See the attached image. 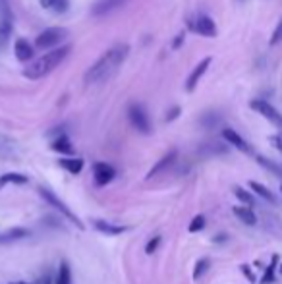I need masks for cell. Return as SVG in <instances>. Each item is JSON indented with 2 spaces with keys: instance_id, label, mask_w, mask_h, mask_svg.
<instances>
[{
  "instance_id": "1",
  "label": "cell",
  "mask_w": 282,
  "mask_h": 284,
  "mask_svg": "<svg viewBox=\"0 0 282 284\" xmlns=\"http://www.w3.org/2000/svg\"><path fill=\"white\" fill-rule=\"evenodd\" d=\"M128 52H130V47H128V45H116V47H112L110 50H107V52L87 70V74H85V83H87V85H93V83H99V81L108 79L118 70V66L126 60Z\"/></svg>"
},
{
  "instance_id": "2",
  "label": "cell",
  "mask_w": 282,
  "mask_h": 284,
  "mask_svg": "<svg viewBox=\"0 0 282 284\" xmlns=\"http://www.w3.org/2000/svg\"><path fill=\"white\" fill-rule=\"evenodd\" d=\"M68 52H70V45H64L60 49L50 50L47 54H43L41 58H35L33 62H29V66L23 70V76L27 79H41L45 78V76H49L50 72L68 56Z\"/></svg>"
},
{
  "instance_id": "3",
  "label": "cell",
  "mask_w": 282,
  "mask_h": 284,
  "mask_svg": "<svg viewBox=\"0 0 282 284\" xmlns=\"http://www.w3.org/2000/svg\"><path fill=\"white\" fill-rule=\"evenodd\" d=\"M39 194H41L43 197H45V199H47V201H49V203H50L52 207H54V209H58L60 213L66 216L70 223H74V225L78 226L79 230H83V228H85V226H83V223H81V220L78 218V215H74V213L70 211V207L66 205V203H64L62 199H58V197L54 196V194H52L50 190H47V187H39Z\"/></svg>"
},
{
  "instance_id": "4",
  "label": "cell",
  "mask_w": 282,
  "mask_h": 284,
  "mask_svg": "<svg viewBox=\"0 0 282 284\" xmlns=\"http://www.w3.org/2000/svg\"><path fill=\"white\" fill-rule=\"evenodd\" d=\"M128 116H130L132 126L136 128L137 132H141V134H149V132H151V122H149V116H147L145 108L141 107V105H130V108H128Z\"/></svg>"
},
{
  "instance_id": "5",
  "label": "cell",
  "mask_w": 282,
  "mask_h": 284,
  "mask_svg": "<svg viewBox=\"0 0 282 284\" xmlns=\"http://www.w3.org/2000/svg\"><path fill=\"white\" fill-rule=\"evenodd\" d=\"M66 37V31L60 29V27H49L41 33L37 41H35V47L37 49H52L56 47L60 41Z\"/></svg>"
},
{
  "instance_id": "6",
  "label": "cell",
  "mask_w": 282,
  "mask_h": 284,
  "mask_svg": "<svg viewBox=\"0 0 282 284\" xmlns=\"http://www.w3.org/2000/svg\"><path fill=\"white\" fill-rule=\"evenodd\" d=\"M249 107L255 110V112H259L261 116H265L267 120H271L272 124H276V126H282V114L276 110V108L269 105L267 101H261V99H255L249 103Z\"/></svg>"
},
{
  "instance_id": "7",
  "label": "cell",
  "mask_w": 282,
  "mask_h": 284,
  "mask_svg": "<svg viewBox=\"0 0 282 284\" xmlns=\"http://www.w3.org/2000/svg\"><path fill=\"white\" fill-rule=\"evenodd\" d=\"M114 176H116V170L107 163H95L93 165V178H95L97 186H107L114 180Z\"/></svg>"
},
{
  "instance_id": "8",
  "label": "cell",
  "mask_w": 282,
  "mask_h": 284,
  "mask_svg": "<svg viewBox=\"0 0 282 284\" xmlns=\"http://www.w3.org/2000/svg\"><path fill=\"white\" fill-rule=\"evenodd\" d=\"M223 137L232 145V147H236L238 151H242V153H247V155H252L253 153V149H252V145L243 139L238 132H234L232 128H224L223 130Z\"/></svg>"
},
{
  "instance_id": "9",
  "label": "cell",
  "mask_w": 282,
  "mask_h": 284,
  "mask_svg": "<svg viewBox=\"0 0 282 284\" xmlns=\"http://www.w3.org/2000/svg\"><path fill=\"white\" fill-rule=\"evenodd\" d=\"M211 66V56H207V58H203L197 66L194 68V72L190 74V78H187V81H185V89L187 91H194L195 85L199 83V79L203 78V74L207 72V68Z\"/></svg>"
},
{
  "instance_id": "10",
  "label": "cell",
  "mask_w": 282,
  "mask_h": 284,
  "mask_svg": "<svg viewBox=\"0 0 282 284\" xmlns=\"http://www.w3.org/2000/svg\"><path fill=\"white\" fill-rule=\"evenodd\" d=\"M194 29L199 35H203V37H216V25H214V21L209 16H197Z\"/></svg>"
},
{
  "instance_id": "11",
  "label": "cell",
  "mask_w": 282,
  "mask_h": 284,
  "mask_svg": "<svg viewBox=\"0 0 282 284\" xmlns=\"http://www.w3.org/2000/svg\"><path fill=\"white\" fill-rule=\"evenodd\" d=\"M14 52H16V58L20 62H29L33 58V47L25 39H18L14 45Z\"/></svg>"
},
{
  "instance_id": "12",
  "label": "cell",
  "mask_w": 282,
  "mask_h": 284,
  "mask_svg": "<svg viewBox=\"0 0 282 284\" xmlns=\"http://www.w3.org/2000/svg\"><path fill=\"white\" fill-rule=\"evenodd\" d=\"M93 225H95V228H97L101 234H107V236H118L128 230V226H118V225H112V223H107V220H99V218Z\"/></svg>"
},
{
  "instance_id": "13",
  "label": "cell",
  "mask_w": 282,
  "mask_h": 284,
  "mask_svg": "<svg viewBox=\"0 0 282 284\" xmlns=\"http://www.w3.org/2000/svg\"><path fill=\"white\" fill-rule=\"evenodd\" d=\"M124 4V0H101L93 6V16H103L108 12H114Z\"/></svg>"
},
{
  "instance_id": "14",
  "label": "cell",
  "mask_w": 282,
  "mask_h": 284,
  "mask_svg": "<svg viewBox=\"0 0 282 284\" xmlns=\"http://www.w3.org/2000/svg\"><path fill=\"white\" fill-rule=\"evenodd\" d=\"M50 147H52V151L60 153V155H74V145L70 143V139L64 136V134H60V136L50 143Z\"/></svg>"
},
{
  "instance_id": "15",
  "label": "cell",
  "mask_w": 282,
  "mask_h": 284,
  "mask_svg": "<svg viewBox=\"0 0 282 284\" xmlns=\"http://www.w3.org/2000/svg\"><path fill=\"white\" fill-rule=\"evenodd\" d=\"M174 159H176V151H170L168 155H165V157H163L161 161H159V163H156L155 167H153L151 170H149V172H147V180H149V178H153V176H156L159 172L166 170V168H168L170 165H172V163H174Z\"/></svg>"
},
{
  "instance_id": "16",
  "label": "cell",
  "mask_w": 282,
  "mask_h": 284,
  "mask_svg": "<svg viewBox=\"0 0 282 284\" xmlns=\"http://www.w3.org/2000/svg\"><path fill=\"white\" fill-rule=\"evenodd\" d=\"M232 211H234V215L238 216L243 225H247V226L257 225V216H255V213H253L249 207H234Z\"/></svg>"
},
{
  "instance_id": "17",
  "label": "cell",
  "mask_w": 282,
  "mask_h": 284,
  "mask_svg": "<svg viewBox=\"0 0 282 284\" xmlns=\"http://www.w3.org/2000/svg\"><path fill=\"white\" fill-rule=\"evenodd\" d=\"M41 6L54 14H62L68 10V0H41Z\"/></svg>"
},
{
  "instance_id": "18",
  "label": "cell",
  "mask_w": 282,
  "mask_h": 284,
  "mask_svg": "<svg viewBox=\"0 0 282 284\" xmlns=\"http://www.w3.org/2000/svg\"><path fill=\"white\" fill-rule=\"evenodd\" d=\"M60 167L68 170L70 174H79L83 170V161L81 159H60Z\"/></svg>"
},
{
  "instance_id": "19",
  "label": "cell",
  "mask_w": 282,
  "mask_h": 284,
  "mask_svg": "<svg viewBox=\"0 0 282 284\" xmlns=\"http://www.w3.org/2000/svg\"><path fill=\"white\" fill-rule=\"evenodd\" d=\"M8 184H27V176L18 174V172H6L0 176V190Z\"/></svg>"
},
{
  "instance_id": "20",
  "label": "cell",
  "mask_w": 282,
  "mask_h": 284,
  "mask_svg": "<svg viewBox=\"0 0 282 284\" xmlns=\"http://www.w3.org/2000/svg\"><path fill=\"white\" fill-rule=\"evenodd\" d=\"M29 230L27 228H12L8 232L0 234V242H14V240H21V238H27Z\"/></svg>"
},
{
  "instance_id": "21",
  "label": "cell",
  "mask_w": 282,
  "mask_h": 284,
  "mask_svg": "<svg viewBox=\"0 0 282 284\" xmlns=\"http://www.w3.org/2000/svg\"><path fill=\"white\" fill-rule=\"evenodd\" d=\"M249 187H252L253 192L257 194V196L261 197V199H265V201H269V203H274V196H272L271 190H267V187L263 186V184H259V182H249Z\"/></svg>"
},
{
  "instance_id": "22",
  "label": "cell",
  "mask_w": 282,
  "mask_h": 284,
  "mask_svg": "<svg viewBox=\"0 0 282 284\" xmlns=\"http://www.w3.org/2000/svg\"><path fill=\"white\" fill-rule=\"evenodd\" d=\"M12 33V18H0V47L6 45Z\"/></svg>"
},
{
  "instance_id": "23",
  "label": "cell",
  "mask_w": 282,
  "mask_h": 284,
  "mask_svg": "<svg viewBox=\"0 0 282 284\" xmlns=\"http://www.w3.org/2000/svg\"><path fill=\"white\" fill-rule=\"evenodd\" d=\"M234 196L238 197L240 201L243 203V207H249L252 209V205H255V201H253V196L247 192V190H243V187L240 186H234Z\"/></svg>"
},
{
  "instance_id": "24",
  "label": "cell",
  "mask_w": 282,
  "mask_h": 284,
  "mask_svg": "<svg viewBox=\"0 0 282 284\" xmlns=\"http://www.w3.org/2000/svg\"><path fill=\"white\" fill-rule=\"evenodd\" d=\"M54 284H72V273H70L68 263H60L58 274H56V282Z\"/></svg>"
},
{
  "instance_id": "25",
  "label": "cell",
  "mask_w": 282,
  "mask_h": 284,
  "mask_svg": "<svg viewBox=\"0 0 282 284\" xmlns=\"http://www.w3.org/2000/svg\"><path fill=\"white\" fill-rule=\"evenodd\" d=\"M257 163L261 165L263 168H267V170H271L274 176L282 178V167H278L276 163H272L271 159H265V157H257Z\"/></svg>"
},
{
  "instance_id": "26",
  "label": "cell",
  "mask_w": 282,
  "mask_h": 284,
  "mask_svg": "<svg viewBox=\"0 0 282 284\" xmlns=\"http://www.w3.org/2000/svg\"><path fill=\"white\" fill-rule=\"evenodd\" d=\"M209 265H211V261H209L207 257H203V259H199V261L195 263V269H194V280H199V278L203 276L205 271L209 269Z\"/></svg>"
},
{
  "instance_id": "27",
  "label": "cell",
  "mask_w": 282,
  "mask_h": 284,
  "mask_svg": "<svg viewBox=\"0 0 282 284\" xmlns=\"http://www.w3.org/2000/svg\"><path fill=\"white\" fill-rule=\"evenodd\" d=\"M205 228V216L203 215H197L192 218V223H190V226H187V232H192V234H195V232H201Z\"/></svg>"
},
{
  "instance_id": "28",
  "label": "cell",
  "mask_w": 282,
  "mask_h": 284,
  "mask_svg": "<svg viewBox=\"0 0 282 284\" xmlns=\"http://www.w3.org/2000/svg\"><path fill=\"white\" fill-rule=\"evenodd\" d=\"M161 242H163V238L161 236H155V238H151L149 242H147L145 245V254L147 255H153L159 249V245H161Z\"/></svg>"
},
{
  "instance_id": "29",
  "label": "cell",
  "mask_w": 282,
  "mask_h": 284,
  "mask_svg": "<svg viewBox=\"0 0 282 284\" xmlns=\"http://www.w3.org/2000/svg\"><path fill=\"white\" fill-rule=\"evenodd\" d=\"M276 261H278V257H272V265L269 267V271L265 273V276H263V284H271L274 280V265H276Z\"/></svg>"
},
{
  "instance_id": "30",
  "label": "cell",
  "mask_w": 282,
  "mask_h": 284,
  "mask_svg": "<svg viewBox=\"0 0 282 284\" xmlns=\"http://www.w3.org/2000/svg\"><path fill=\"white\" fill-rule=\"evenodd\" d=\"M278 43H282V20L278 21V25L274 27L271 35V45H278Z\"/></svg>"
},
{
  "instance_id": "31",
  "label": "cell",
  "mask_w": 282,
  "mask_h": 284,
  "mask_svg": "<svg viewBox=\"0 0 282 284\" xmlns=\"http://www.w3.org/2000/svg\"><path fill=\"white\" fill-rule=\"evenodd\" d=\"M216 122H218V114H214V112H211V114H207V116L201 118V124H203V126H207V128L214 126Z\"/></svg>"
},
{
  "instance_id": "32",
  "label": "cell",
  "mask_w": 282,
  "mask_h": 284,
  "mask_svg": "<svg viewBox=\"0 0 282 284\" xmlns=\"http://www.w3.org/2000/svg\"><path fill=\"white\" fill-rule=\"evenodd\" d=\"M271 143L282 153V136H271Z\"/></svg>"
},
{
  "instance_id": "33",
  "label": "cell",
  "mask_w": 282,
  "mask_h": 284,
  "mask_svg": "<svg viewBox=\"0 0 282 284\" xmlns=\"http://www.w3.org/2000/svg\"><path fill=\"white\" fill-rule=\"evenodd\" d=\"M240 269H242V273L245 274L247 278H249V282H255V274H253L252 271H249V267H247V265H242Z\"/></svg>"
},
{
  "instance_id": "34",
  "label": "cell",
  "mask_w": 282,
  "mask_h": 284,
  "mask_svg": "<svg viewBox=\"0 0 282 284\" xmlns=\"http://www.w3.org/2000/svg\"><path fill=\"white\" fill-rule=\"evenodd\" d=\"M178 114H180V108L174 107L172 110H170V112H168V116H166V120H168V122H172V120H174V118L178 116Z\"/></svg>"
},
{
  "instance_id": "35",
  "label": "cell",
  "mask_w": 282,
  "mask_h": 284,
  "mask_svg": "<svg viewBox=\"0 0 282 284\" xmlns=\"http://www.w3.org/2000/svg\"><path fill=\"white\" fill-rule=\"evenodd\" d=\"M182 39H184V35H178V39L174 41V49H178V47L182 45Z\"/></svg>"
},
{
  "instance_id": "36",
  "label": "cell",
  "mask_w": 282,
  "mask_h": 284,
  "mask_svg": "<svg viewBox=\"0 0 282 284\" xmlns=\"http://www.w3.org/2000/svg\"><path fill=\"white\" fill-rule=\"evenodd\" d=\"M18 284H29V282H18Z\"/></svg>"
},
{
  "instance_id": "37",
  "label": "cell",
  "mask_w": 282,
  "mask_h": 284,
  "mask_svg": "<svg viewBox=\"0 0 282 284\" xmlns=\"http://www.w3.org/2000/svg\"><path fill=\"white\" fill-rule=\"evenodd\" d=\"M280 273H282V265H280Z\"/></svg>"
},
{
  "instance_id": "38",
  "label": "cell",
  "mask_w": 282,
  "mask_h": 284,
  "mask_svg": "<svg viewBox=\"0 0 282 284\" xmlns=\"http://www.w3.org/2000/svg\"><path fill=\"white\" fill-rule=\"evenodd\" d=\"M280 194H282V186H280Z\"/></svg>"
}]
</instances>
